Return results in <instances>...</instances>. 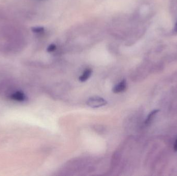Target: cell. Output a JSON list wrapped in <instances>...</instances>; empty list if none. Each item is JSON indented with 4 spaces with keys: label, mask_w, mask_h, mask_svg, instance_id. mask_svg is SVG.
<instances>
[{
    "label": "cell",
    "mask_w": 177,
    "mask_h": 176,
    "mask_svg": "<svg viewBox=\"0 0 177 176\" xmlns=\"http://www.w3.org/2000/svg\"><path fill=\"white\" fill-rule=\"evenodd\" d=\"M87 104L92 108H98L105 106L107 104V101L100 97L94 96L88 98L87 101Z\"/></svg>",
    "instance_id": "obj_1"
},
{
    "label": "cell",
    "mask_w": 177,
    "mask_h": 176,
    "mask_svg": "<svg viewBox=\"0 0 177 176\" xmlns=\"http://www.w3.org/2000/svg\"><path fill=\"white\" fill-rule=\"evenodd\" d=\"M174 150H175V151H177V138L175 141V145H174Z\"/></svg>",
    "instance_id": "obj_8"
},
{
    "label": "cell",
    "mask_w": 177,
    "mask_h": 176,
    "mask_svg": "<svg viewBox=\"0 0 177 176\" xmlns=\"http://www.w3.org/2000/svg\"><path fill=\"white\" fill-rule=\"evenodd\" d=\"M55 49H56V46L54 44H52V45H50L49 46L48 48H47V51L49 52L54 51Z\"/></svg>",
    "instance_id": "obj_7"
},
{
    "label": "cell",
    "mask_w": 177,
    "mask_h": 176,
    "mask_svg": "<svg viewBox=\"0 0 177 176\" xmlns=\"http://www.w3.org/2000/svg\"><path fill=\"white\" fill-rule=\"evenodd\" d=\"M159 111V110H155L151 112L150 114H149L148 116L147 117V119L145 120V124H148V123L151 121L152 118H153L154 116L156 115V114L157 113V112Z\"/></svg>",
    "instance_id": "obj_5"
},
{
    "label": "cell",
    "mask_w": 177,
    "mask_h": 176,
    "mask_svg": "<svg viewBox=\"0 0 177 176\" xmlns=\"http://www.w3.org/2000/svg\"><path fill=\"white\" fill-rule=\"evenodd\" d=\"M92 70L90 68L85 69L82 75H80L79 78V80L81 82H84L86 81L90 77L91 75H92Z\"/></svg>",
    "instance_id": "obj_3"
},
{
    "label": "cell",
    "mask_w": 177,
    "mask_h": 176,
    "mask_svg": "<svg viewBox=\"0 0 177 176\" xmlns=\"http://www.w3.org/2000/svg\"><path fill=\"white\" fill-rule=\"evenodd\" d=\"M43 30H44V28L42 27H36V28H32V31L34 33H39L43 32Z\"/></svg>",
    "instance_id": "obj_6"
},
{
    "label": "cell",
    "mask_w": 177,
    "mask_h": 176,
    "mask_svg": "<svg viewBox=\"0 0 177 176\" xmlns=\"http://www.w3.org/2000/svg\"><path fill=\"white\" fill-rule=\"evenodd\" d=\"M174 30H175V32H177V22L175 24V28H174Z\"/></svg>",
    "instance_id": "obj_9"
},
{
    "label": "cell",
    "mask_w": 177,
    "mask_h": 176,
    "mask_svg": "<svg viewBox=\"0 0 177 176\" xmlns=\"http://www.w3.org/2000/svg\"><path fill=\"white\" fill-rule=\"evenodd\" d=\"M12 99L14 100H18V101H23L25 99V96L24 94L22 93L21 92H17L16 93L13 94L12 95Z\"/></svg>",
    "instance_id": "obj_4"
},
{
    "label": "cell",
    "mask_w": 177,
    "mask_h": 176,
    "mask_svg": "<svg viewBox=\"0 0 177 176\" xmlns=\"http://www.w3.org/2000/svg\"><path fill=\"white\" fill-rule=\"evenodd\" d=\"M126 86H127L126 82L125 80H122L114 87L112 91L115 93H120L125 90Z\"/></svg>",
    "instance_id": "obj_2"
}]
</instances>
